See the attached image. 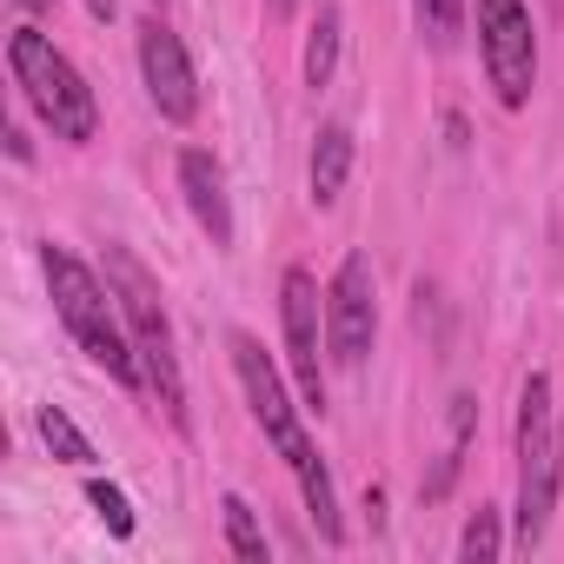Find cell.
Segmentation results:
<instances>
[{
  "instance_id": "1",
  "label": "cell",
  "mask_w": 564,
  "mask_h": 564,
  "mask_svg": "<svg viewBox=\"0 0 564 564\" xmlns=\"http://www.w3.org/2000/svg\"><path fill=\"white\" fill-rule=\"evenodd\" d=\"M226 352H232V379H239V392H246L252 425L265 432V445H272L279 458H286V471H293V485H300V498H306L313 531H319L326 544H346L339 491H333V471H326V458H319V445H313V432H306V405H293L286 379H279V366L265 359V346H259L252 333H232Z\"/></svg>"
},
{
  "instance_id": "2",
  "label": "cell",
  "mask_w": 564,
  "mask_h": 564,
  "mask_svg": "<svg viewBox=\"0 0 564 564\" xmlns=\"http://www.w3.org/2000/svg\"><path fill=\"white\" fill-rule=\"evenodd\" d=\"M41 272H47V293H54V319L74 333V346L127 392H147L140 379V359H133V339H127V319H120V300L107 286V272H94L80 252L67 246H41Z\"/></svg>"
},
{
  "instance_id": "3",
  "label": "cell",
  "mask_w": 564,
  "mask_h": 564,
  "mask_svg": "<svg viewBox=\"0 0 564 564\" xmlns=\"http://www.w3.org/2000/svg\"><path fill=\"white\" fill-rule=\"evenodd\" d=\"M107 286L120 300V319H127V339H133V359H140V379L153 392V405L186 432V372H180V346H173V319H166V293L160 279L127 252V246H107Z\"/></svg>"
},
{
  "instance_id": "4",
  "label": "cell",
  "mask_w": 564,
  "mask_h": 564,
  "mask_svg": "<svg viewBox=\"0 0 564 564\" xmlns=\"http://www.w3.org/2000/svg\"><path fill=\"white\" fill-rule=\"evenodd\" d=\"M518 531L511 544L531 551L544 531H551V511H557V485H564V432H557V386L551 372H524L518 386Z\"/></svg>"
},
{
  "instance_id": "5",
  "label": "cell",
  "mask_w": 564,
  "mask_h": 564,
  "mask_svg": "<svg viewBox=\"0 0 564 564\" xmlns=\"http://www.w3.org/2000/svg\"><path fill=\"white\" fill-rule=\"evenodd\" d=\"M8 67H14L21 100L34 107V120H41L54 140L87 147V140L100 133V100H94V87L80 80V67L54 47V34L14 28V34H8Z\"/></svg>"
},
{
  "instance_id": "6",
  "label": "cell",
  "mask_w": 564,
  "mask_h": 564,
  "mask_svg": "<svg viewBox=\"0 0 564 564\" xmlns=\"http://www.w3.org/2000/svg\"><path fill=\"white\" fill-rule=\"evenodd\" d=\"M478 61L498 94V107H524L538 87V28L531 0H478Z\"/></svg>"
},
{
  "instance_id": "7",
  "label": "cell",
  "mask_w": 564,
  "mask_h": 564,
  "mask_svg": "<svg viewBox=\"0 0 564 564\" xmlns=\"http://www.w3.org/2000/svg\"><path fill=\"white\" fill-rule=\"evenodd\" d=\"M279 333H286V366L300 379V399L306 412H326V293H319V279L306 265H286L279 272Z\"/></svg>"
},
{
  "instance_id": "8",
  "label": "cell",
  "mask_w": 564,
  "mask_h": 564,
  "mask_svg": "<svg viewBox=\"0 0 564 564\" xmlns=\"http://www.w3.org/2000/svg\"><path fill=\"white\" fill-rule=\"evenodd\" d=\"M372 339H379V286H372V259L366 252H346L333 286H326V352L333 366L359 372L372 359Z\"/></svg>"
},
{
  "instance_id": "9",
  "label": "cell",
  "mask_w": 564,
  "mask_h": 564,
  "mask_svg": "<svg viewBox=\"0 0 564 564\" xmlns=\"http://www.w3.org/2000/svg\"><path fill=\"white\" fill-rule=\"evenodd\" d=\"M140 80H147V100L160 120L186 127L199 113V74H193V54L186 41L166 28V21H147L140 28Z\"/></svg>"
},
{
  "instance_id": "10",
  "label": "cell",
  "mask_w": 564,
  "mask_h": 564,
  "mask_svg": "<svg viewBox=\"0 0 564 564\" xmlns=\"http://www.w3.org/2000/svg\"><path fill=\"white\" fill-rule=\"evenodd\" d=\"M180 193L186 213L199 219V232L213 246H232V193H226V166L206 147H180Z\"/></svg>"
},
{
  "instance_id": "11",
  "label": "cell",
  "mask_w": 564,
  "mask_h": 564,
  "mask_svg": "<svg viewBox=\"0 0 564 564\" xmlns=\"http://www.w3.org/2000/svg\"><path fill=\"white\" fill-rule=\"evenodd\" d=\"M352 127L346 120H326L319 133H313V153H306V193H313V206H339V193H346V180H352Z\"/></svg>"
},
{
  "instance_id": "12",
  "label": "cell",
  "mask_w": 564,
  "mask_h": 564,
  "mask_svg": "<svg viewBox=\"0 0 564 564\" xmlns=\"http://www.w3.org/2000/svg\"><path fill=\"white\" fill-rule=\"evenodd\" d=\"M471 432H478V399H471V392H458V399H452V425H445V452H438V465H432V478H425V498H445V491H452V478H458V465H465Z\"/></svg>"
},
{
  "instance_id": "13",
  "label": "cell",
  "mask_w": 564,
  "mask_h": 564,
  "mask_svg": "<svg viewBox=\"0 0 564 564\" xmlns=\"http://www.w3.org/2000/svg\"><path fill=\"white\" fill-rule=\"evenodd\" d=\"M339 41H346V14H339V0H326V8H319V21H313V34H306V61H300L313 94H319V87H333Z\"/></svg>"
},
{
  "instance_id": "14",
  "label": "cell",
  "mask_w": 564,
  "mask_h": 564,
  "mask_svg": "<svg viewBox=\"0 0 564 564\" xmlns=\"http://www.w3.org/2000/svg\"><path fill=\"white\" fill-rule=\"evenodd\" d=\"M219 518H226V551H232L239 564H265V557H272L265 524L252 518V505H246L239 491H226V498H219Z\"/></svg>"
},
{
  "instance_id": "15",
  "label": "cell",
  "mask_w": 564,
  "mask_h": 564,
  "mask_svg": "<svg viewBox=\"0 0 564 564\" xmlns=\"http://www.w3.org/2000/svg\"><path fill=\"white\" fill-rule=\"evenodd\" d=\"M465 8L471 0H412V28L432 54H452L458 34H465Z\"/></svg>"
},
{
  "instance_id": "16",
  "label": "cell",
  "mask_w": 564,
  "mask_h": 564,
  "mask_svg": "<svg viewBox=\"0 0 564 564\" xmlns=\"http://www.w3.org/2000/svg\"><path fill=\"white\" fill-rule=\"evenodd\" d=\"M458 557H465V564H491V557H505V518H498V505H478V511L465 518V531H458Z\"/></svg>"
},
{
  "instance_id": "17",
  "label": "cell",
  "mask_w": 564,
  "mask_h": 564,
  "mask_svg": "<svg viewBox=\"0 0 564 564\" xmlns=\"http://www.w3.org/2000/svg\"><path fill=\"white\" fill-rule=\"evenodd\" d=\"M41 438H47L54 458H67V465H94V438H87L61 405H41Z\"/></svg>"
},
{
  "instance_id": "18",
  "label": "cell",
  "mask_w": 564,
  "mask_h": 564,
  "mask_svg": "<svg viewBox=\"0 0 564 564\" xmlns=\"http://www.w3.org/2000/svg\"><path fill=\"white\" fill-rule=\"evenodd\" d=\"M87 505L100 511V524H107L113 538H133V505H127V491H120V485H107V478H87Z\"/></svg>"
},
{
  "instance_id": "19",
  "label": "cell",
  "mask_w": 564,
  "mask_h": 564,
  "mask_svg": "<svg viewBox=\"0 0 564 564\" xmlns=\"http://www.w3.org/2000/svg\"><path fill=\"white\" fill-rule=\"evenodd\" d=\"M293 8H300V0H265V14H272V21H286Z\"/></svg>"
},
{
  "instance_id": "20",
  "label": "cell",
  "mask_w": 564,
  "mask_h": 564,
  "mask_svg": "<svg viewBox=\"0 0 564 564\" xmlns=\"http://www.w3.org/2000/svg\"><path fill=\"white\" fill-rule=\"evenodd\" d=\"M87 14L94 21H113V0H87Z\"/></svg>"
},
{
  "instance_id": "21",
  "label": "cell",
  "mask_w": 564,
  "mask_h": 564,
  "mask_svg": "<svg viewBox=\"0 0 564 564\" xmlns=\"http://www.w3.org/2000/svg\"><path fill=\"white\" fill-rule=\"evenodd\" d=\"M14 8H28V14H41V8H54V0H14Z\"/></svg>"
}]
</instances>
